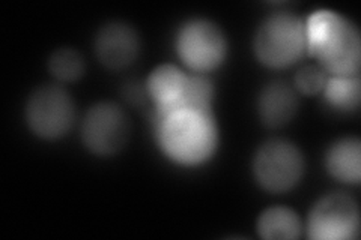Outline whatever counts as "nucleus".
<instances>
[{"label":"nucleus","mask_w":361,"mask_h":240,"mask_svg":"<svg viewBox=\"0 0 361 240\" xmlns=\"http://www.w3.org/2000/svg\"><path fill=\"white\" fill-rule=\"evenodd\" d=\"M304 156L300 149L288 140H269L257 149L253 173L264 189L281 194L295 188L304 175Z\"/></svg>","instance_id":"5"},{"label":"nucleus","mask_w":361,"mask_h":240,"mask_svg":"<svg viewBox=\"0 0 361 240\" xmlns=\"http://www.w3.org/2000/svg\"><path fill=\"white\" fill-rule=\"evenodd\" d=\"M322 94L330 107L336 108L337 111L351 113L360 106V75H329Z\"/></svg>","instance_id":"14"},{"label":"nucleus","mask_w":361,"mask_h":240,"mask_svg":"<svg viewBox=\"0 0 361 240\" xmlns=\"http://www.w3.org/2000/svg\"><path fill=\"white\" fill-rule=\"evenodd\" d=\"M257 111L261 120L268 128L285 127L297 116V90L285 82H273L267 84L259 95Z\"/></svg>","instance_id":"11"},{"label":"nucleus","mask_w":361,"mask_h":240,"mask_svg":"<svg viewBox=\"0 0 361 240\" xmlns=\"http://www.w3.org/2000/svg\"><path fill=\"white\" fill-rule=\"evenodd\" d=\"M140 51L137 32L122 21H111L101 27L95 38L98 61L107 70L119 71L135 62Z\"/></svg>","instance_id":"9"},{"label":"nucleus","mask_w":361,"mask_h":240,"mask_svg":"<svg viewBox=\"0 0 361 240\" xmlns=\"http://www.w3.org/2000/svg\"><path fill=\"white\" fill-rule=\"evenodd\" d=\"M154 123L161 152L178 165H202L217 151L219 127L212 110L183 106L155 111Z\"/></svg>","instance_id":"1"},{"label":"nucleus","mask_w":361,"mask_h":240,"mask_svg":"<svg viewBox=\"0 0 361 240\" xmlns=\"http://www.w3.org/2000/svg\"><path fill=\"white\" fill-rule=\"evenodd\" d=\"M255 54L268 68L283 70L297 63L306 53L304 21L289 13L267 17L255 35Z\"/></svg>","instance_id":"3"},{"label":"nucleus","mask_w":361,"mask_h":240,"mask_svg":"<svg viewBox=\"0 0 361 240\" xmlns=\"http://www.w3.org/2000/svg\"><path fill=\"white\" fill-rule=\"evenodd\" d=\"M326 78L329 75L318 65H306L295 75V89L307 96L322 94Z\"/></svg>","instance_id":"16"},{"label":"nucleus","mask_w":361,"mask_h":240,"mask_svg":"<svg viewBox=\"0 0 361 240\" xmlns=\"http://www.w3.org/2000/svg\"><path fill=\"white\" fill-rule=\"evenodd\" d=\"M190 74L179 70L175 65H160L149 74L145 90L154 106L155 111H166L180 107L184 102Z\"/></svg>","instance_id":"10"},{"label":"nucleus","mask_w":361,"mask_h":240,"mask_svg":"<svg viewBox=\"0 0 361 240\" xmlns=\"http://www.w3.org/2000/svg\"><path fill=\"white\" fill-rule=\"evenodd\" d=\"M179 59L195 74L217 70L228 54V41L221 29L205 18H193L179 27L176 35Z\"/></svg>","instance_id":"4"},{"label":"nucleus","mask_w":361,"mask_h":240,"mask_svg":"<svg viewBox=\"0 0 361 240\" xmlns=\"http://www.w3.org/2000/svg\"><path fill=\"white\" fill-rule=\"evenodd\" d=\"M329 173L343 182L357 185L361 179V144L355 137H345L330 146L325 155Z\"/></svg>","instance_id":"12"},{"label":"nucleus","mask_w":361,"mask_h":240,"mask_svg":"<svg viewBox=\"0 0 361 240\" xmlns=\"http://www.w3.org/2000/svg\"><path fill=\"white\" fill-rule=\"evenodd\" d=\"M130 120L119 106L98 102L90 107L82 123L83 143L98 156H111L121 152L130 139Z\"/></svg>","instance_id":"7"},{"label":"nucleus","mask_w":361,"mask_h":240,"mask_svg":"<svg viewBox=\"0 0 361 240\" xmlns=\"http://www.w3.org/2000/svg\"><path fill=\"white\" fill-rule=\"evenodd\" d=\"M313 240H351L360 232L357 201L343 192H333L313 206L307 222Z\"/></svg>","instance_id":"8"},{"label":"nucleus","mask_w":361,"mask_h":240,"mask_svg":"<svg viewBox=\"0 0 361 240\" xmlns=\"http://www.w3.org/2000/svg\"><path fill=\"white\" fill-rule=\"evenodd\" d=\"M75 118L74 101L61 86L35 89L26 102V122L33 134L56 140L71 130Z\"/></svg>","instance_id":"6"},{"label":"nucleus","mask_w":361,"mask_h":240,"mask_svg":"<svg viewBox=\"0 0 361 240\" xmlns=\"http://www.w3.org/2000/svg\"><path fill=\"white\" fill-rule=\"evenodd\" d=\"M306 53L326 75H354L360 71L361 39L358 29L342 14L318 9L304 21Z\"/></svg>","instance_id":"2"},{"label":"nucleus","mask_w":361,"mask_h":240,"mask_svg":"<svg viewBox=\"0 0 361 240\" xmlns=\"http://www.w3.org/2000/svg\"><path fill=\"white\" fill-rule=\"evenodd\" d=\"M49 70L62 83L75 82L85 74V61L74 49H58L50 56Z\"/></svg>","instance_id":"15"},{"label":"nucleus","mask_w":361,"mask_h":240,"mask_svg":"<svg viewBox=\"0 0 361 240\" xmlns=\"http://www.w3.org/2000/svg\"><path fill=\"white\" fill-rule=\"evenodd\" d=\"M301 230L298 215L283 206L264 210L257 220V233L267 240H293L301 236Z\"/></svg>","instance_id":"13"}]
</instances>
